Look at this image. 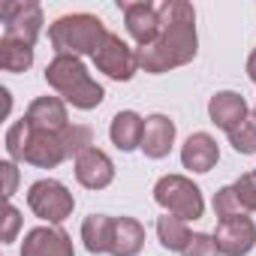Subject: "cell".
<instances>
[{
	"label": "cell",
	"mask_w": 256,
	"mask_h": 256,
	"mask_svg": "<svg viewBox=\"0 0 256 256\" xmlns=\"http://www.w3.org/2000/svg\"><path fill=\"white\" fill-rule=\"evenodd\" d=\"M160 12V36L151 46L136 48L139 66L151 76L169 72L175 66H184L196 58L199 40H196V12L184 0H166Z\"/></svg>",
	"instance_id": "cell-1"
},
{
	"label": "cell",
	"mask_w": 256,
	"mask_h": 256,
	"mask_svg": "<svg viewBox=\"0 0 256 256\" xmlns=\"http://www.w3.org/2000/svg\"><path fill=\"white\" fill-rule=\"evenodd\" d=\"M46 82L76 108H96L106 96V90L88 76L84 64L72 54H58L48 66H46Z\"/></svg>",
	"instance_id": "cell-2"
},
{
	"label": "cell",
	"mask_w": 256,
	"mask_h": 256,
	"mask_svg": "<svg viewBox=\"0 0 256 256\" xmlns=\"http://www.w3.org/2000/svg\"><path fill=\"white\" fill-rule=\"evenodd\" d=\"M6 154L12 160L30 163V166H40V169H54L60 160H66V151H64L60 136L58 133L34 130L24 118L16 120L10 130H6Z\"/></svg>",
	"instance_id": "cell-3"
},
{
	"label": "cell",
	"mask_w": 256,
	"mask_h": 256,
	"mask_svg": "<svg viewBox=\"0 0 256 256\" xmlns=\"http://www.w3.org/2000/svg\"><path fill=\"white\" fill-rule=\"evenodd\" d=\"M48 40L58 54L82 58V54H96L102 48V42L108 40V30L90 12H72V16L58 18L48 28Z\"/></svg>",
	"instance_id": "cell-4"
},
{
	"label": "cell",
	"mask_w": 256,
	"mask_h": 256,
	"mask_svg": "<svg viewBox=\"0 0 256 256\" xmlns=\"http://www.w3.org/2000/svg\"><path fill=\"white\" fill-rule=\"evenodd\" d=\"M154 199L160 208H166L169 214H175L181 220H199L205 211L202 190L184 175H163L154 187Z\"/></svg>",
	"instance_id": "cell-5"
},
{
	"label": "cell",
	"mask_w": 256,
	"mask_h": 256,
	"mask_svg": "<svg viewBox=\"0 0 256 256\" xmlns=\"http://www.w3.org/2000/svg\"><path fill=\"white\" fill-rule=\"evenodd\" d=\"M28 205H30V211H34L36 217H42V220H48V223H64V220L72 214L76 199H72V193H70L60 181L42 178V181L30 184V190H28Z\"/></svg>",
	"instance_id": "cell-6"
},
{
	"label": "cell",
	"mask_w": 256,
	"mask_h": 256,
	"mask_svg": "<svg viewBox=\"0 0 256 256\" xmlns=\"http://www.w3.org/2000/svg\"><path fill=\"white\" fill-rule=\"evenodd\" d=\"M0 18H4L6 40H22L28 46H34L42 30V10L40 4H30V0H6L0 6Z\"/></svg>",
	"instance_id": "cell-7"
},
{
	"label": "cell",
	"mask_w": 256,
	"mask_h": 256,
	"mask_svg": "<svg viewBox=\"0 0 256 256\" xmlns=\"http://www.w3.org/2000/svg\"><path fill=\"white\" fill-rule=\"evenodd\" d=\"M94 64H96L100 72H106L114 82H130L136 76V70H139V54L126 46L120 36L108 34V40L102 42V48L94 54Z\"/></svg>",
	"instance_id": "cell-8"
},
{
	"label": "cell",
	"mask_w": 256,
	"mask_h": 256,
	"mask_svg": "<svg viewBox=\"0 0 256 256\" xmlns=\"http://www.w3.org/2000/svg\"><path fill=\"white\" fill-rule=\"evenodd\" d=\"M217 250L223 256H244L253 250L256 244V223L250 217H232V220H220L217 232H214Z\"/></svg>",
	"instance_id": "cell-9"
},
{
	"label": "cell",
	"mask_w": 256,
	"mask_h": 256,
	"mask_svg": "<svg viewBox=\"0 0 256 256\" xmlns=\"http://www.w3.org/2000/svg\"><path fill=\"white\" fill-rule=\"evenodd\" d=\"M22 256H76V250L60 226H36L24 235Z\"/></svg>",
	"instance_id": "cell-10"
},
{
	"label": "cell",
	"mask_w": 256,
	"mask_h": 256,
	"mask_svg": "<svg viewBox=\"0 0 256 256\" xmlns=\"http://www.w3.org/2000/svg\"><path fill=\"white\" fill-rule=\"evenodd\" d=\"M120 10H124L126 34L139 42V48L151 46L160 36V12L154 4H148V0H142V4H120Z\"/></svg>",
	"instance_id": "cell-11"
},
{
	"label": "cell",
	"mask_w": 256,
	"mask_h": 256,
	"mask_svg": "<svg viewBox=\"0 0 256 256\" xmlns=\"http://www.w3.org/2000/svg\"><path fill=\"white\" fill-rule=\"evenodd\" d=\"M24 120L34 126V130H42V133H64L70 126V118H66V108L60 102V96H40L30 102Z\"/></svg>",
	"instance_id": "cell-12"
},
{
	"label": "cell",
	"mask_w": 256,
	"mask_h": 256,
	"mask_svg": "<svg viewBox=\"0 0 256 256\" xmlns=\"http://www.w3.org/2000/svg\"><path fill=\"white\" fill-rule=\"evenodd\" d=\"M76 178H78V184L88 187V190H102V187L112 184L114 166H112L108 154H102L100 148H90V151H84V154L76 160Z\"/></svg>",
	"instance_id": "cell-13"
},
{
	"label": "cell",
	"mask_w": 256,
	"mask_h": 256,
	"mask_svg": "<svg viewBox=\"0 0 256 256\" xmlns=\"http://www.w3.org/2000/svg\"><path fill=\"white\" fill-rule=\"evenodd\" d=\"M208 118H211V124L220 126V130L232 133L241 120H247V102L235 90H220V94H214L208 100Z\"/></svg>",
	"instance_id": "cell-14"
},
{
	"label": "cell",
	"mask_w": 256,
	"mask_h": 256,
	"mask_svg": "<svg viewBox=\"0 0 256 256\" xmlns=\"http://www.w3.org/2000/svg\"><path fill=\"white\" fill-rule=\"evenodd\" d=\"M175 142V124L166 114H151L145 118V133H142V151L151 160H163L172 151Z\"/></svg>",
	"instance_id": "cell-15"
},
{
	"label": "cell",
	"mask_w": 256,
	"mask_h": 256,
	"mask_svg": "<svg viewBox=\"0 0 256 256\" xmlns=\"http://www.w3.org/2000/svg\"><path fill=\"white\" fill-rule=\"evenodd\" d=\"M220 160V148L217 142L208 136V133H193L184 148H181V163L184 169H193V172H211Z\"/></svg>",
	"instance_id": "cell-16"
},
{
	"label": "cell",
	"mask_w": 256,
	"mask_h": 256,
	"mask_svg": "<svg viewBox=\"0 0 256 256\" xmlns=\"http://www.w3.org/2000/svg\"><path fill=\"white\" fill-rule=\"evenodd\" d=\"M145 247V229L133 217H114L112 223V241L108 253L112 256H136Z\"/></svg>",
	"instance_id": "cell-17"
},
{
	"label": "cell",
	"mask_w": 256,
	"mask_h": 256,
	"mask_svg": "<svg viewBox=\"0 0 256 256\" xmlns=\"http://www.w3.org/2000/svg\"><path fill=\"white\" fill-rule=\"evenodd\" d=\"M142 133H145V120L136 114V112H118L112 118V126H108V136L114 142L118 151H136L142 148Z\"/></svg>",
	"instance_id": "cell-18"
},
{
	"label": "cell",
	"mask_w": 256,
	"mask_h": 256,
	"mask_svg": "<svg viewBox=\"0 0 256 256\" xmlns=\"http://www.w3.org/2000/svg\"><path fill=\"white\" fill-rule=\"evenodd\" d=\"M112 223H114V217H106V214H90L82 223V241H84L88 253H108Z\"/></svg>",
	"instance_id": "cell-19"
},
{
	"label": "cell",
	"mask_w": 256,
	"mask_h": 256,
	"mask_svg": "<svg viewBox=\"0 0 256 256\" xmlns=\"http://www.w3.org/2000/svg\"><path fill=\"white\" fill-rule=\"evenodd\" d=\"M34 66V46L22 40H6L0 36V70L6 72H24Z\"/></svg>",
	"instance_id": "cell-20"
},
{
	"label": "cell",
	"mask_w": 256,
	"mask_h": 256,
	"mask_svg": "<svg viewBox=\"0 0 256 256\" xmlns=\"http://www.w3.org/2000/svg\"><path fill=\"white\" fill-rule=\"evenodd\" d=\"M157 238H160V244L166 247V250H181L184 253V247L190 244V229H187V220H181V217H160L157 220Z\"/></svg>",
	"instance_id": "cell-21"
},
{
	"label": "cell",
	"mask_w": 256,
	"mask_h": 256,
	"mask_svg": "<svg viewBox=\"0 0 256 256\" xmlns=\"http://www.w3.org/2000/svg\"><path fill=\"white\" fill-rule=\"evenodd\" d=\"M60 142H64V151L66 157H82L84 151L94 148V133H90V126H82V124H72L66 126V130L60 133Z\"/></svg>",
	"instance_id": "cell-22"
},
{
	"label": "cell",
	"mask_w": 256,
	"mask_h": 256,
	"mask_svg": "<svg viewBox=\"0 0 256 256\" xmlns=\"http://www.w3.org/2000/svg\"><path fill=\"white\" fill-rule=\"evenodd\" d=\"M229 142L238 154H256V118L247 114V120H241L229 133Z\"/></svg>",
	"instance_id": "cell-23"
},
{
	"label": "cell",
	"mask_w": 256,
	"mask_h": 256,
	"mask_svg": "<svg viewBox=\"0 0 256 256\" xmlns=\"http://www.w3.org/2000/svg\"><path fill=\"white\" fill-rule=\"evenodd\" d=\"M241 202H238V193L235 187H220L217 196H214V214L220 220H232V217H241Z\"/></svg>",
	"instance_id": "cell-24"
},
{
	"label": "cell",
	"mask_w": 256,
	"mask_h": 256,
	"mask_svg": "<svg viewBox=\"0 0 256 256\" xmlns=\"http://www.w3.org/2000/svg\"><path fill=\"white\" fill-rule=\"evenodd\" d=\"M232 187H235V193H238L241 208H244V211H256V172L241 175Z\"/></svg>",
	"instance_id": "cell-25"
},
{
	"label": "cell",
	"mask_w": 256,
	"mask_h": 256,
	"mask_svg": "<svg viewBox=\"0 0 256 256\" xmlns=\"http://www.w3.org/2000/svg\"><path fill=\"white\" fill-rule=\"evenodd\" d=\"M184 256H220V250H217V241H214V235L196 232V235L190 238V244L184 247Z\"/></svg>",
	"instance_id": "cell-26"
},
{
	"label": "cell",
	"mask_w": 256,
	"mask_h": 256,
	"mask_svg": "<svg viewBox=\"0 0 256 256\" xmlns=\"http://www.w3.org/2000/svg\"><path fill=\"white\" fill-rule=\"evenodd\" d=\"M0 172H4V196H6V199H12L16 184H18V169H16V163H12V160H6V163H0Z\"/></svg>",
	"instance_id": "cell-27"
},
{
	"label": "cell",
	"mask_w": 256,
	"mask_h": 256,
	"mask_svg": "<svg viewBox=\"0 0 256 256\" xmlns=\"http://www.w3.org/2000/svg\"><path fill=\"white\" fill-rule=\"evenodd\" d=\"M18 226H22V214H18V208H16V205H6V226H4V241H12V238H16V232H18Z\"/></svg>",
	"instance_id": "cell-28"
},
{
	"label": "cell",
	"mask_w": 256,
	"mask_h": 256,
	"mask_svg": "<svg viewBox=\"0 0 256 256\" xmlns=\"http://www.w3.org/2000/svg\"><path fill=\"white\" fill-rule=\"evenodd\" d=\"M247 76H250V82L256 84V48H253L250 58H247Z\"/></svg>",
	"instance_id": "cell-29"
},
{
	"label": "cell",
	"mask_w": 256,
	"mask_h": 256,
	"mask_svg": "<svg viewBox=\"0 0 256 256\" xmlns=\"http://www.w3.org/2000/svg\"><path fill=\"white\" fill-rule=\"evenodd\" d=\"M253 118H256V112H253Z\"/></svg>",
	"instance_id": "cell-30"
}]
</instances>
